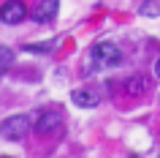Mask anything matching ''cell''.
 I'll list each match as a JSON object with an SVG mask.
<instances>
[{
	"mask_svg": "<svg viewBox=\"0 0 160 158\" xmlns=\"http://www.w3.org/2000/svg\"><path fill=\"white\" fill-rule=\"evenodd\" d=\"M92 63L98 68H114L122 63V52H119L117 44H111V41H98L92 46Z\"/></svg>",
	"mask_w": 160,
	"mask_h": 158,
	"instance_id": "obj_1",
	"label": "cell"
},
{
	"mask_svg": "<svg viewBox=\"0 0 160 158\" xmlns=\"http://www.w3.org/2000/svg\"><path fill=\"white\" fill-rule=\"evenodd\" d=\"M30 133V117L27 115H11L0 123V136L8 142H19Z\"/></svg>",
	"mask_w": 160,
	"mask_h": 158,
	"instance_id": "obj_2",
	"label": "cell"
},
{
	"mask_svg": "<svg viewBox=\"0 0 160 158\" xmlns=\"http://www.w3.org/2000/svg\"><path fill=\"white\" fill-rule=\"evenodd\" d=\"M62 125H65V120H62V112H57V109H49V112H41L38 123H35V131L41 133V136H54V133L62 131Z\"/></svg>",
	"mask_w": 160,
	"mask_h": 158,
	"instance_id": "obj_3",
	"label": "cell"
},
{
	"mask_svg": "<svg viewBox=\"0 0 160 158\" xmlns=\"http://www.w3.org/2000/svg\"><path fill=\"white\" fill-rule=\"evenodd\" d=\"M27 14H30V11H27L25 0H6V3L0 6V19H3L6 25H19Z\"/></svg>",
	"mask_w": 160,
	"mask_h": 158,
	"instance_id": "obj_4",
	"label": "cell"
},
{
	"mask_svg": "<svg viewBox=\"0 0 160 158\" xmlns=\"http://www.w3.org/2000/svg\"><path fill=\"white\" fill-rule=\"evenodd\" d=\"M57 8H60V0H38L30 8V17L35 22H52V19L57 17Z\"/></svg>",
	"mask_w": 160,
	"mask_h": 158,
	"instance_id": "obj_5",
	"label": "cell"
},
{
	"mask_svg": "<svg viewBox=\"0 0 160 158\" xmlns=\"http://www.w3.org/2000/svg\"><path fill=\"white\" fill-rule=\"evenodd\" d=\"M71 98H73L76 106H82V109H92L101 104V93L95 90V87H76L73 93H71Z\"/></svg>",
	"mask_w": 160,
	"mask_h": 158,
	"instance_id": "obj_6",
	"label": "cell"
},
{
	"mask_svg": "<svg viewBox=\"0 0 160 158\" xmlns=\"http://www.w3.org/2000/svg\"><path fill=\"white\" fill-rule=\"evenodd\" d=\"M125 90L130 95H144V90H149V84L144 76H130V79H125Z\"/></svg>",
	"mask_w": 160,
	"mask_h": 158,
	"instance_id": "obj_7",
	"label": "cell"
},
{
	"mask_svg": "<svg viewBox=\"0 0 160 158\" xmlns=\"http://www.w3.org/2000/svg\"><path fill=\"white\" fill-rule=\"evenodd\" d=\"M14 57H17V55H14L11 46H0V74H6V71L14 66Z\"/></svg>",
	"mask_w": 160,
	"mask_h": 158,
	"instance_id": "obj_8",
	"label": "cell"
},
{
	"mask_svg": "<svg viewBox=\"0 0 160 158\" xmlns=\"http://www.w3.org/2000/svg\"><path fill=\"white\" fill-rule=\"evenodd\" d=\"M138 11L141 17H160V0H144Z\"/></svg>",
	"mask_w": 160,
	"mask_h": 158,
	"instance_id": "obj_9",
	"label": "cell"
},
{
	"mask_svg": "<svg viewBox=\"0 0 160 158\" xmlns=\"http://www.w3.org/2000/svg\"><path fill=\"white\" fill-rule=\"evenodd\" d=\"M52 46H54V41H43V44H27L25 49L27 52H52Z\"/></svg>",
	"mask_w": 160,
	"mask_h": 158,
	"instance_id": "obj_10",
	"label": "cell"
},
{
	"mask_svg": "<svg viewBox=\"0 0 160 158\" xmlns=\"http://www.w3.org/2000/svg\"><path fill=\"white\" fill-rule=\"evenodd\" d=\"M155 76H158V79H160V57L155 60Z\"/></svg>",
	"mask_w": 160,
	"mask_h": 158,
	"instance_id": "obj_11",
	"label": "cell"
}]
</instances>
